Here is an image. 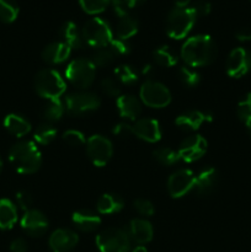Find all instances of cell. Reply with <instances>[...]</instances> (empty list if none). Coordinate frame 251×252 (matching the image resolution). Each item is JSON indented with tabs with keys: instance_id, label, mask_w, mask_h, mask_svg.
<instances>
[{
	"instance_id": "obj_1",
	"label": "cell",
	"mask_w": 251,
	"mask_h": 252,
	"mask_svg": "<svg viewBox=\"0 0 251 252\" xmlns=\"http://www.w3.org/2000/svg\"><path fill=\"white\" fill-rule=\"evenodd\" d=\"M217 53H218V48L211 36L196 34L185 41L181 47L180 56L186 65L196 69L213 63Z\"/></svg>"
},
{
	"instance_id": "obj_2",
	"label": "cell",
	"mask_w": 251,
	"mask_h": 252,
	"mask_svg": "<svg viewBox=\"0 0 251 252\" xmlns=\"http://www.w3.org/2000/svg\"><path fill=\"white\" fill-rule=\"evenodd\" d=\"M10 164L19 174L31 175L42 166V154L37 144L31 140H21L9 152Z\"/></svg>"
},
{
	"instance_id": "obj_3",
	"label": "cell",
	"mask_w": 251,
	"mask_h": 252,
	"mask_svg": "<svg viewBox=\"0 0 251 252\" xmlns=\"http://www.w3.org/2000/svg\"><path fill=\"white\" fill-rule=\"evenodd\" d=\"M193 7H175L166 19V33L172 39H182L191 32L197 20Z\"/></svg>"
},
{
	"instance_id": "obj_4",
	"label": "cell",
	"mask_w": 251,
	"mask_h": 252,
	"mask_svg": "<svg viewBox=\"0 0 251 252\" xmlns=\"http://www.w3.org/2000/svg\"><path fill=\"white\" fill-rule=\"evenodd\" d=\"M34 89L41 97L46 100H57L65 93L66 85L58 71L47 68L37 73L34 78Z\"/></svg>"
},
{
	"instance_id": "obj_5",
	"label": "cell",
	"mask_w": 251,
	"mask_h": 252,
	"mask_svg": "<svg viewBox=\"0 0 251 252\" xmlns=\"http://www.w3.org/2000/svg\"><path fill=\"white\" fill-rule=\"evenodd\" d=\"M96 246L100 252H130L132 239L123 228H107L96 236Z\"/></svg>"
},
{
	"instance_id": "obj_6",
	"label": "cell",
	"mask_w": 251,
	"mask_h": 252,
	"mask_svg": "<svg viewBox=\"0 0 251 252\" xmlns=\"http://www.w3.org/2000/svg\"><path fill=\"white\" fill-rule=\"evenodd\" d=\"M65 78L75 88L85 90L93 85L96 78V66L90 59L76 58L68 64Z\"/></svg>"
},
{
	"instance_id": "obj_7",
	"label": "cell",
	"mask_w": 251,
	"mask_h": 252,
	"mask_svg": "<svg viewBox=\"0 0 251 252\" xmlns=\"http://www.w3.org/2000/svg\"><path fill=\"white\" fill-rule=\"evenodd\" d=\"M81 31H83L85 43L93 47L94 49L108 46L113 39V32L111 30V26L107 21L101 17H93L89 20L84 25Z\"/></svg>"
},
{
	"instance_id": "obj_8",
	"label": "cell",
	"mask_w": 251,
	"mask_h": 252,
	"mask_svg": "<svg viewBox=\"0 0 251 252\" xmlns=\"http://www.w3.org/2000/svg\"><path fill=\"white\" fill-rule=\"evenodd\" d=\"M139 100L150 108H165L171 103L172 96L166 85L149 79L140 86Z\"/></svg>"
},
{
	"instance_id": "obj_9",
	"label": "cell",
	"mask_w": 251,
	"mask_h": 252,
	"mask_svg": "<svg viewBox=\"0 0 251 252\" xmlns=\"http://www.w3.org/2000/svg\"><path fill=\"white\" fill-rule=\"evenodd\" d=\"M66 112L73 116H83L98 110L101 98L97 94L91 91H76L69 94L64 98Z\"/></svg>"
},
{
	"instance_id": "obj_10",
	"label": "cell",
	"mask_w": 251,
	"mask_h": 252,
	"mask_svg": "<svg viewBox=\"0 0 251 252\" xmlns=\"http://www.w3.org/2000/svg\"><path fill=\"white\" fill-rule=\"evenodd\" d=\"M86 154L96 167H103L108 164L113 154V145L108 138L101 134L91 135L86 139Z\"/></svg>"
},
{
	"instance_id": "obj_11",
	"label": "cell",
	"mask_w": 251,
	"mask_h": 252,
	"mask_svg": "<svg viewBox=\"0 0 251 252\" xmlns=\"http://www.w3.org/2000/svg\"><path fill=\"white\" fill-rule=\"evenodd\" d=\"M226 74L230 78L240 79L251 71V52L243 47L233 49L225 64Z\"/></svg>"
},
{
	"instance_id": "obj_12",
	"label": "cell",
	"mask_w": 251,
	"mask_h": 252,
	"mask_svg": "<svg viewBox=\"0 0 251 252\" xmlns=\"http://www.w3.org/2000/svg\"><path fill=\"white\" fill-rule=\"evenodd\" d=\"M196 175L188 169H180L167 180V191L172 198H182L194 189Z\"/></svg>"
},
{
	"instance_id": "obj_13",
	"label": "cell",
	"mask_w": 251,
	"mask_h": 252,
	"mask_svg": "<svg viewBox=\"0 0 251 252\" xmlns=\"http://www.w3.org/2000/svg\"><path fill=\"white\" fill-rule=\"evenodd\" d=\"M207 149H208V142L206 138L199 134H194L182 140L177 152L182 161L194 162L198 161L206 154Z\"/></svg>"
},
{
	"instance_id": "obj_14",
	"label": "cell",
	"mask_w": 251,
	"mask_h": 252,
	"mask_svg": "<svg viewBox=\"0 0 251 252\" xmlns=\"http://www.w3.org/2000/svg\"><path fill=\"white\" fill-rule=\"evenodd\" d=\"M20 224H21L22 230L29 236H32V238L43 236L47 233L49 226V221L47 217L39 209L36 208H31L25 212L21 220H20Z\"/></svg>"
},
{
	"instance_id": "obj_15",
	"label": "cell",
	"mask_w": 251,
	"mask_h": 252,
	"mask_svg": "<svg viewBox=\"0 0 251 252\" xmlns=\"http://www.w3.org/2000/svg\"><path fill=\"white\" fill-rule=\"evenodd\" d=\"M133 134L147 143H157L161 139V127L154 118H138L132 125Z\"/></svg>"
},
{
	"instance_id": "obj_16",
	"label": "cell",
	"mask_w": 251,
	"mask_h": 252,
	"mask_svg": "<svg viewBox=\"0 0 251 252\" xmlns=\"http://www.w3.org/2000/svg\"><path fill=\"white\" fill-rule=\"evenodd\" d=\"M78 234L66 228L57 229L48 239L49 249L53 252H70L78 245Z\"/></svg>"
},
{
	"instance_id": "obj_17",
	"label": "cell",
	"mask_w": 251,
	"mask_h": 252,
	"mask_svg": "<svg viewBox=\"0 0 251 252\" xmlns=\"http://www.w3.org/2000/svg\"><path fill=\"white\" fill-rule=\"evenodd\" d=\"M212 121H213V116L209 112L201 110H189L177 116L175 123L180 129L186 130V132H194L199 129L202 125L212 122Z\"/></svg>"
},
{
	"instance_id": "obj_18",
	"label": "cell",
	"mask_w": 251,
	"mask_h": 252,
	"mask_svg": "<svg viewBox=\"0 0 251 252\" xmlns=\"http://www.w3.org/2000/svg\"><path fill=\"white\" fill-rule=\"evenodd\" d=\"M218 184V170L213 166H207L203 170H201L199 174L196 176V179H194L193 191L201 197L211 196L214 192V189H217Z\"/></svg>"
},
{
	"instance_id": "obj_19",
	"label": "cell",
	"mask_w": 251,
	"mask_h": 252,
	"mask_svg": "<svg viewBox=\"0 0 251 252\" xmlns=\"http://www.w3.org/2000/svg\"><path fill=\"white\" fill-rule=\"evenodd\" d=\"M74 226L83 233H93L101 226V217L90 209H79L71 216Z\"/></svg>"
},
{
	"instance_id": "obj_20",
	"label": "cell",
	"mask_w": 251,
	"mask_h": 252,
	"mask_svg": "<svg viewBox=\"0 0 251 252\" xmlns=\"http://www.w3.org/2000/svg\"><path fill=\"white\" fill-rule=\"evenodd\" d=\"M132 241H135L138 245H145L150 243L154 238V228L152 223L145 218L132 219L128 228Z\"/></svg>"
},
{
	"instance_id": "obj_21",
	"label": "cell",
	"mask_w": 251,
	"mask_h": 252,
	"mask_svg": "<svg viewBox=\"0 0 251 252\" xmlns=\"http://www.w3.org/2000/svg\"><path fill=\"white\" fill-rule=\"evenodd\" d=\"M116 106L121 117L133 122L137 121L142 113V101L129 94L118 96Z\"/></svg>"
},
{
	"instance_id": "obj_22",
	"label": "cell",
	"mask_w": 251,
	"mask_h": 252,
	"mask_svg": "<svg viewBox=\"0 0 251 252\" xmlns=\"http://www.w3.org/2000/svg\"><path fill=\"white\" fill-rule=\"evenodd\" d=\"M71 54V48L64 42H52L42 51V59L51 65H58L68 61Z\"/></svg>"
},
{
	"instance_id": "obj_23",
	"label": "cell",
	"mask_w": 251,
	"mask_h": 252,
	"mask_svg": "<svg viewBox=\"0 0 251 252\" xmlns=\"http://www.w3.org/2000/svg\"><path fill=\"white\" fill-rule=\"evenodd\" d=\"M59 36H61L62 42H64L71 49H81L85 44L83 31L73 21H68L63 24V26L59 30Z\"/></svg>"
},
{
	"instance_id": "obj_24",
	"label": "cell",
	"mask_w": 251,
	"mask_h": 252,
	"mask_svg": "<svg viewBox=\"0 0 251 252\" xmlns=\"http://www.w3.org/2000/svg\"><path fill=\"white\" fill-rule=\"evenodd\" d=\"M4 127L10 134L16 138H22L29 134L32 129V126L29 120L17 113H10L4 118Z\"/></svg>"
},
{
	"instance_id": "obj_25",
	"label": "cell",
	"mask_w": 251,
	"mask_h": 252,
	"mask_svg": "<svg viewBox=\"0 0 251 252\" xmlns=\"http://www.w3.org/2000/svg\"><path fill=\"white\" fill-rule=\"evenodd\" d=\"M125 207V201L121 196L113 193H105L97 199L96 208H97L98 214L103 216H110L121 212Z\"/></svg>"
},
{
	"instance_id": "obj_26",
	"label": "cell",
	"mask_w": 251,
	"mask_h": 252,
	"mask_svg": "<svg viewBox=\"0 0 251 252\" xmlns=\"http://www.w3.org/2000/svg\"><path fill=\"white\" fill-rule=\"evenodd\" d=\"M138 30H139V24L138 20L130 14L125 15V16L118 17V21L116 24V38L123 39V41H128L132 38L134 34H137Z\"/></svg>"
},
{
	"instance_id": "obj_27",
	"label": "cell",
	"mask_w": 251,
	"mask_h": 252,
	"mask_svg": "<svg viewBox=\"0 0 251 252\" xmlns=\"http://www.w3.org/2000/svg\"><path fill=\"white\" fill-rule=\"evenodd\" d=\"M17 221L16 206L10 199H0V229L10 230Z\"/></svg>"
},
{
	"instance_id": "obj_28",
	"label": "cell",
	"mask_w": 251,
	"mask_h": 252,
	"mask_svg": "<svg viewBox=\"0 0 251 252\" xmlns=\"http://www.w3.org/2000/svg\"><path fill=\"white\" fill-rule=\"evenodd\" d=\"M66 112L65 105L61 98L57 100H48V103L42 110V117H43L44 122L47 123H56L62 120L64 113Z\"/></svg>"
},
{
	"instance_id": "obj_29",
	"label": "cell",
	"mask_w": 251,
	"mask_h": 252,
	"mask_svg": "<svg viewBox=\"0 0 251 252\" xmlns=\"http://www.w3.org/2000/svg\"><path fill=\"white\" fill-rule=\"evenodd\" d=\"M153 59H154V63L157 66H161V68H171V66H175L177 64L179 56L170 47L161 46L153 52Z\"/></svg>"
},
{
	"instance_id": "obj_30",
	"label": "cell",
	"mask_w": 251,
	"mask_h": 252,
	"mask_svg": "<svg viewBox=\"0 0 251 252\" xmlns=\"http://www.w3.org/2000/svg\"><path fill=\"white\" fill-rule=\"evenodd\" d=\"M153 158L157 164L162 165V166H174V165L179 164L181 161L180 159L179 152L170 147H159L153 152Z\"/></svg>"
},
{
	"instance_id": "obj_31",
	"label": "cell",
	"mask_w": 251,
	"mask_h": 252,
	"mask_svg": "<svg viewBox=\"0 0 251 252\" xmlns=\"http://www.w3.org/2000/svg\"><path fill=\"white\" fill-rule=\"evenodd\" d=\"M57 129L52 123L43 122L36 128L33 133V139L39 145H48L56 139Z\"/></svg>"
},
{
	"instance_id": "obj_32",
	"label": "cell",
	"mask_w": 251,
	"mask_h": 252,
	"mask_svg": "<svg viewBox=\"0 0 251 252\" xmlns=\"http://www.w3.org/2000/svg\"><path fill=\"white\" fill-rule=\"evenodd\" d=\"M115 78L122 85L132 86L137 84L138 79H139V74L132 65L122 64V65H118L115 69Z\"/></svg>"
},
{
	"instance_id": "obj_33",
	"label": "cell",
	"mask_w": 251,
	"mask_h": 252,
	"mask_svg": "<svg viewBox=\"0 0 251 252\" xmlns=\"http://www.w3.org/2000/svg\"><path fill=\"white\" fill-rule=\"evenodd\" d=\"M116 58H117V57L113 53L111 47L106 46L102 47V48L95 49L94 53L91 54L90 61L93 62V64L96 68H103V66H108L110 64H112Z\"/></svg>"
},
{
	"instance_id": "obj_34",
	"label": "cell",
	"mask_w": 251,
	"mask_h": 252,
	"mask_svg": "<svg viewBox=\"0 0 251 252\" xmlns=\"http://www.w3.org/2000/svg\"><path fill=\"white\" fill-rule=\"evenodd\" d=\"M177 76H179V80L187 88H196L201 83V74L188 65L180 66L177 70Z\"/></svg>"
},
{
	"instance_id": "obj_35",
	"label": "cell",
	"mask_w": 251,
	"mask_h": 252,
	"mask_svg": "<svg viewBox=\"0 0 251 252\" xmlns=\"http://www.w3.org/2000/svg\"><path fill=\"white\" fill-rule=\"evenodd\" d=\"M19 5L15 0H0V21L11 24L19 16Z\"/></svg>"
},
{
	"instance_id": "obj_36",
	"label": "cell",
	"mask_w": 251,
	"mask_h": 252,
	"mask_svg": "<svg viewBox=\"0 0 251 252\" xmlns=\"http://www.w3.org/2000/svg\"><path fill=\"white\" fill-rule=\"evenodd\" d=\"M79 1H80L84 11L90 15H96L105 11L106 7L110 4V0H79Z\"/></svg>"
},
{
	"instance_id": "obj_37",
	"label": "cell",
	"mask_w": 251,
	"mask_h": 252,
	"mask_svg": "<svg viewBox=\"0 0 251 252\" xmlns=\"http://www.w3.org/2000/svg\"><path fill=\"white\" fill-rule=\"evenodd\" d=\"M236 115L239 120L245 122L251 117V93H248L245 96L241 97V100L236 106Z\"/></svg>"
},
{
	"instance_id": "obj_38",
	"label": "cell",
	"mask_w": 251,
	"mask_h": 252,
	"mask_svg": "<svg viewBox=\"0 0 251 252\" xmlns=\"http://www.w3.org/2000/svg\"><path fill=\"white\" fill-rule=\"evenodd\" d=\"M101 90L108 97H118L121 95L120 83L116 78H105L101 80Z\"/></svg>"
},
{
	"instance_id": "obj_39",
	"label": "cell",
	"mask_w": 251,
	"mask_h": 252,
	"mask_svg": "<svg viewBox=\"0 0 251 252\" xmlns=\"http://www.w3.org/2000/svg\"><path fill=\"white\" fill-rule=\"evenodd\" d=\"M63 140L70 147H80L86 144V138L83 132L78 129H69L63 133Z\"/></svg>"
},
{
	"instance_id": "obj_40",
	"label": "cell",
	"mask_w": 251,
	"mask_h": 252,
	"mask_svg": "<svg viewBox=\"0 0 251 252\" xmlns=\"http://www.w3.org/2000/svg\"><path fill=\"white\" fill-rule=\"evenodd\" d=\"M133 206H134V209L137 211V213L140 214L143 218H149V217H152L155 213L154 204L147 198L135 199Z\"/></svg>"
},
{
	"instance_id": "obj_41",
	"label": "cell",
	"mask_w": 251,
	"mask_h": 252,
	"mask_svg": "<svg viewBox=\"0 0 251 252\" xmlns=\"http://www.w3.org/2000/svg\"><path fill=\"white\" fill-rule=\"evenodd\" d=\"M108 46L111 47V49H112L113 53L116 54V57L128 56V54L130 53V46H129V43H128V41L113 38Z\"/></svg>"
},
{
	"instance_id": "obj_42",
	"label": "cell",
	"mask_w": 251,
	"mask_h": 252,
	"mask_svg": "<svg viewBox=\"0 0 251 252\" xmlns=\"http://www.w3.org/2000/svg\"><path fill=\"white\" fill-rule=\"evenodd\" d=\"M16 202L20 206V208L26 212L32 208L33 199H32V196L27 191H19L16 193Z\"/></svg>"
},
{
	"instance_id": "obj_43",
	"label": "cell",
	"mask_w": 251,
	"mask_h": 252,
	"mask_svg": "<svg viewBox=\"0 0 251 252\" xmlns=\"http://www.w3.org/2000/svg\"><path fill=\"white\" fill-rule=\"evenodd\" d=\"M112 133L118 138H127L130 134H133L132 125L126 122H120L112 128Z\"/></svg>"
},
{
	"instance_id": "obj_44",
	"label": "cell",
	"mask_w": 251,
	"mask_h": 252,
	"mask_svg": "<svg viewBox=\"0 0 251 252\" xmlns=\"http://www.w3.org/2000/svg\"><path fill=\"white\" fill-rule=\"evenodd\" d=\"M110 4H111V6H112L115 14L117 15L118 17L125 16V15L129 14V12H128L129 7H128L126 0H110Z\"/></svg>"
},
{
	"instance_id": "obj_45",
	"label": "cell",
	"mask_w": 251,
	"mask_h": 252,
	"mask_svg": "<svg viewBox=\"0 0 251 252\" xmlns=\"http://www.w3.org/2000/svg\"><path fill=\"white\" fill-rule=\"evenodd\" d=\"M192 7L196 11L197 16H207V15H209V12L212 10L211 2L206 1V0H199Z\"/></svg>"
},
{
	"instance_id": "obj_46",
	"label": "cell",
	"mask_w": 251,
	"mask_h": 252,
	"mask_svg": "<svg viewBox=\"0 0 251 252\" xmlns=\"http://www.w3.org/2000/svg\"><path fill=\"white\" fill-rule=\"evenodd\" d=\"M29 250V246L25 239L22 238H16L11 241L10 244V251L11 252H27Z\"/></svg>"
},
{
	"instance_id": "obj_47",
	"label": "cell",
	"mask_w": 251,
	"mask_h": 252,
	"mask_svg": "<svg viewBox=\"0 0 251 252\" xmlns=\"http://www.w3.org/2000/svg\"><path fill=\"white\" fill-rule=\"evenodd\" d=\"M235 37L240 42H249L251 41V29L249 27H243L239 31H236Z\"/></svg>"
},
{
	"instance_id": "obj_48",
	"label": "cell",
	"mask_w": 251,
	"mask_h": 252,
	"mask_svg": "<svg viewBox=\"0 0 251 252\" xmlns=\"http://www.w3.org/2000/svg\"><path fill=\"white\" fill-rule=\"evenodd\" d=\"M153 71H154V65L153 64H147L142 69V74L145 76H149L150 74H153Z\"/></svg>"
},
{
	"instance_id": "obj_49",
	"label": "cell",
	"mask_w": 251,
	"mask_h": 252,
	"mask_svg": "<svg viewBox=\"0 0 251 252\" xmlns=\"http://www.w3.org/2000/svg\"><path fill=\"white\" fill-rule=\"evenodd\" d=\"M175 7H187L191 0H174Z\"/></svg>"
},
{
	"instance_id": "obj_50",
	"label": "cell",
	"mask_w": 251,
	"mask_h": 252,
	"mask_svg": "<svg viewBox=\"0 0 251 252\" xmlns=\"http://www.w3.org/2000/svg\"><path fill=\"white\" fill-rule=\"evenodd\" d=\"M145 0H126V2H127L128 7L129 9H133V7L138 6V5H140L142 2H144Z\"/></svg>"
},
{
	"instance_id": "obj_51",
	"label": "cell",
	"mask_w": 251,
	"mask_h": 252,
	"mask_svg": "<svg viewBox=\"0 0 251 252\" xmlns=\"http://www.w3.org/2000/svg\"><path fill=\"white\" fill-rule=\"evenodd\" d=\"M130 252H148V250H147V248H145V246L138 245V246H135L134 249H132Z\"/></svg>"
},
{
	"instance_id": "obj_52",
	"label": "cell",
	"mask_w": 251,
	"mask_h": 252,
	"mask_svg": "<svg viewBox=\"0 0 251 252\" xmlns=\"http://www.w3.org/2000/svg\"><path fill=\"white\" fill-rule=\"evenodd\" d=\"M245 126H246V129H248V133H249V135H250L251 137V117L249 118L248 121H245Z\"/></svg>"
},
{
	"instance_id": "obj_53",
	"label": "cell",
	"mask_w": 251,
	"mask_h": 252,
	"mask_svg": "<svg viewBox=\"0 0 251 252\" xmlns=\"http://www.w3.org/2000/svg\"><path fill=\"white\" fill-rule=\"evenodd\" d=\"M2 166H4V165H2V160H1V158H0V174H1V171H2Z\"/></svg>"
}]
</instances>
